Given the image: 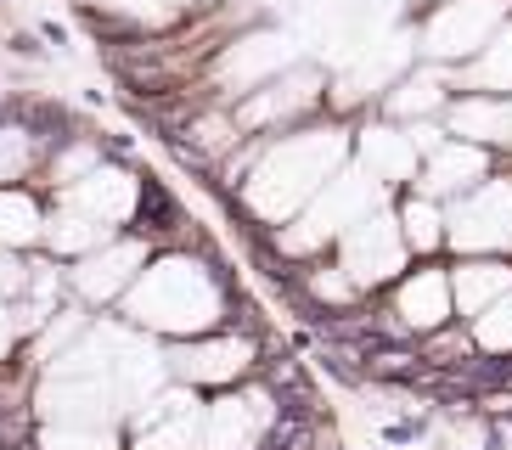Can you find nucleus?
I'll use <instances>...</instances> for the list:
<instances>
[{
  "label": "nucleus",
  "instance_id": "f257e3e1",
  "mask_svg": "<svg viewBox=\"0 0 512 450\" xmlns=\"http://www.w3.org/2000/svg\"><path fill=\"white\" fill-rule=\"evenodd\" d=\"M46 225V192L34 180L0 186V248H34Z\"/></svg>",
  "mask_w": 512,
  "mask_h": 450
}]
</instances>
